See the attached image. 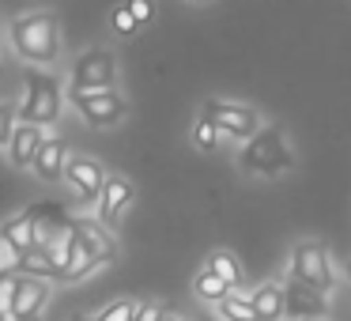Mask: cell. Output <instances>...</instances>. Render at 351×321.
I'll return each instance as SVG.
<instances>
[{
    "instance_id": "1f68e13d",
    "label": "cell",
    "mask_w": 351,
    "mask_h": 321,
    "mask_svg": "<svg viewBox=\"0 0 351 321\" xmlns=\"http://www.w3.org/2000/svg\"><path fill=\"white\" fill-rule=\"evenodd\" d=\"M189 4H208V0H189Z\"/></svg>"
},
{
    "instance_id": "5bb4252c",
    "label": "cell",
    "mask_w": 351,
    "mask_h": 321,
    "mask_svg": "<svg viewBox=\"0 0 351 321\" xmlns=\"http://www.w3.org/2000/svg\"><path fill=\"white\" fill-rule=\"evenodd\" d=\"M49 136V129H42V125H31V121H19L16 132H12L8 147H4V155H8V163L16 170H31L34 155H38L42 140Z\"/></svg>"
},
{
    "instance_id": "8992f818",
    "label": "cell",
    "mask_w": 351,
    "mask_h": 321,
    "mask_svg": "<svg viewBox=\"0 0 351 321\" xmlns=\"http://www.w3.org/2000/svg\"><path fill=\"white\" fill-rule=\"evenodd\" d=\"M64 84L69 91H106V87H121V61L110 46H87L64 69Z\"/></svg>"
},
{
    "instance_id": "83f0119b",
    "label": "cell",
    "mask_w": 351,
    "mask_h": 321,
    "mask_svg": "<svg viewBox=\"0 0 351 321\" xmlns=\"http://www.w3.org/2000/svg\"><path fill=\"white\" fill-rule=\"evenodd\" d=\"M162 321H185V318H182V313H174V310H167V313H162Z\"/></svg>"
},
{
    "instance_id": "484cf974",
    "label": "cell",
    "mask_w": 351,
    "mask_h": 321,
    "mask_svg": "<svg viewBox=\"0 0 351 321\" xmlns=\"http://www.w3.org/2000/svg\"><path fill=\"white\" fill-rule=\"evenodd\" d=\"M162 313H167V310H162L155 298H144V302L136 306V318H132V321H162Z\"/></svg>"
},
{
    "instance_id": "7c38bea8",
    "label": "cell",
    "mask_w": 351,
    "mask_h": 321,
    "mask_svg": "<svg viewBox=\"0 0 351 321\" xmlns=\"http://www.w3.org/2000/svg\"><path fill=\"white\" fill-rule=\"evenodd\" d=\"M69 155H72V147L64 144L61 136H46V140H42V147H38V155H34V163H31V174L38 178L42 185H57V182H64V167H69Z\"/></svg>"
},
{
    "instance_id": "4dcf8cb0",
    "label": "cell",
    "mask_w": 351,
    "mask_h": 321,
    "mask_svg": "<svg viewBox=\"0 0 351 321\" xmlns=\"http://www.w3.org/2000/svg\"><path fill=\"white\" fill-rule=\"evenodd\" d=\"M0 76H4V49H0Z\"/></svg>"
},
{
    "instance_id": "d4e9b609",
    "label": "cell",
    "mask_w": 351,
    "mask_h": 321,
    "mask_svg": "<svg viewBox=\"0 0 351 321\" xmlns=\"http://www.w3.org/2000/svg\"><path fill=\"white\" fill-rule=\"evenodd\" d=\"M125 8L132 12V16H136V23L140 27H147L155 19V0H125Z\"/></svg>"
},
{
    "instance_id": "7402d4cb",
    "label": "cell",
    "mask_w": 351,
    "mask_h": 321,
    "mask_svg": "<svg viewBox=\"0 0 351 321\" xmlns=\"http://www.w3.org/2000/svg\"><path fill=\"white\" fill-rule=\"evenodd\" d=\"M136 306H140L136 298H110V302L95 313V321H132L136 318Z\"/></svg>"
},
{
    "instance_id": "8fae6325",
    "label": "cell",
    "mask_w": 351,
    "mask_h": 321,
    "mask_svg": "<svg viewBox=\"0 0 351 321\" xmlns=\"http://www.w3.org/2000/svg\"><path fill=\"white\" fill-rule=\"evenodd\" d=\"M106 174H110V170L102 167L95 155L72 152V155H69V167H64V185L72 189V197H76L80 204H91V208H95L102 185H106Z\"/></svg>"
},
{
    "instance_id": "6da1fadb",
    "label": "cell",
    "mask_w": 351,
    "mask_h": 321,
    "mask_svg": "<svg viewBox=\"0 0 351 321\" xmlns=\"http://www.w3.org/2000/svg\"><path fill=\"white\" fill-rule=\"evenodd\" d=\"M57 268H61V283H80L87 276H95L99 268L117 261V242L114 230L102 227L99 219H80L69 223L61 238L53 242Z\"/></svg>"
},
{
    "instance_id": "4fadbf2b",
    "label": "cell",
    "mask_w": 351,
    "mask_h": 321,
    "mask_svg": "<svg viewBox=\"0 0 351 321\" xmlns=\"http://www.w3.org/2000/svg\"><path fill=\"white\" fill-rule=\"evenodd\" d=\"M283 298H287V318H321L328 321V295L306 287L298 280L283 276Z\"/></svg>"
},
{
    "instance_id": "f1b7e54d",
    "label": "cell",
    "mask_w": 351,
    "mask_h": 321,
    "mask_svg": "<svg viewBox=\"0 0 351 321\" xmlns=\"http://www.w3.org/2000/svg\"><path fill=\"white\" fill-rule=\"evenodd\" d=\"M283 321H321V318H283Z\"/></svg>"
},
{
    "instance_id": "ffe728a7",
    "label": "cell",
    "mask_w": 351,
    "mask_h": 321,
    "mask_svg": "<svg viewBox=\"0 0 351 321\" xmlns=\"http://www.w3.org/2000/svg\"><path fill=\"white\" fill-rule=\"evenodd\" d=\"M215 313H219L223 321H261V313H257V306H253L250 291H242V287L230 291V295L215 306Z\"/></svg>"
},
{
    "instance_id": "52a82bcc",
    "label": "cell",
    "mask_w": 351,
    "mask_h": 321,
    "mask_svg": "<svg viewBox=\"0 0 351 321\" xmlns=\"http://www.w3.org/2000/svg\"><path fill=\"white\" fill-rule=\"evenodd\" d=\"M53 283L34 280V276H12L0 280V318L4 321H38L42 310L49 306Z\"/></svg>"
},
{
    "instance_id": "f546056e",
    "label": "cell",
    "mask_w": 351,
    "mask_h": 321,
    "mask_svg": "<svg viewBox=\"0 0 351 321\" xmlns=\"http://www.w3.org/2000/svg\"><path fill=\"white\" fill-rule=\"evenodd\" d=\"M343 276H348V280H351V257H348V265H343Z\"/></svg>"
},
{
    "instance_id": "d6986e66",
    "label": "cell",
    "mask_w": 351,
    "mask_h": 321,
    "mask_svg": "<svg viewBox=\"0 0 351 321\" xmlns=\"http://www.w3.org/2000/svg\"><path fill=\"white\" fill-rule=\"evenodd\" d=\"M204 265L212 268L215 276H223V280L230 283V287H242L245 283V268H242V261L234 257L230 250H208V257H204Z\"/></svg>"
},
{
    "instance_id": "3957f363",
    "label": "cell",
    "mask_w": 351,
    "mask_h": 321,
    "mask_svg": "<svg viewBox=\"0 0 351 321\" xmlns=\"http://www.w3.org/2000/svg\"><path fill=\"white\" fill-rule=\"evenodd\" d=\"M234 163H238V170H242L245 178L276 182V178H287L291 170L298 167V155H295V144L287 140V132H283V125L265 121L257 136H250L245 144H238Z\"/></svg>"
},
{
    "instance_id": "e0dca14e",
    "label": "cell",
    "mask_w": 351,
    "mask_h": 321,
    "mask_svg": "<svg viewBox=\"0 0 351 321\" xmlns=\"http://www.w3.org/2000/svg\"><path fill=\"white\" fill-rule=\"evenodd\" d=\"M253 306H257L261 321H283L287 318V298H283V280H261L250 291Z\"/></svg>"
},
{
    "instance_id": "7a4b0ae2",
    "label": "cell",
    "mask_w": 351,
    "mask_h": 321,
    "mask_svg": "<svg viewBox=\"0 0 351 321\" xmlns=\"http://www.w3.org/2000/svg\"><path fill=\"white\" fill-rule=\"evenodd\" d=\"M4 42L27 69H57L64 61V27L53 8H34L8 19Z\"/></svg>"
},
{
    "instance_id": "2e32d148",
    "label": "cell",
    "mask_w": 351,
    "mask_h": 321,
    "mask_svg": "<svg viewBox=\"0 0 351 321\" xmlns=\"http://www.w3.org/2000/svg\"><path fill=\"white\" fill-rule=\"evenodd\" d=\"M19 276H34V280H49V283H61V268H57V253L53 246L38 242L34 250H27L19 257Z\"/></svg>"
},
{
    "instance_id": "ac0fdd59",
    "label": "cell",
    "mask_w": 351,
    "mask_h": 321,
    "mask_svg": "<svg viewBox=\"0 0 351 321\" xmlns=\"http://www.w3.org/2000/svg\"><path fill=\"white\" fill-rule=\"evenodd\" d=\"M230 291H234V287H230V283L223 280V276H215L208 265H200V268H197V276H193V295H197L200 302H208V306H219L223 298L230 295Z\"/></svg>"
},
{
    "instance_id": "9a60e30c",
    "label": "cell",
    "mask_w": 351,
    "mask_h": 321,
    "mask_svg": "<svg viewBox=\"0 0 351 321\" xmlns=\"http://www.w3.org/2000/svg\"><path fill=\"white\" fill-rule=\"evenodd\" d=\"M0 242H8L19 257H23L27 250H34V246H38V219H34V208L16 212V215H8V219L0 223Z\"/></svg>"
},
{
    "instance_id": "9c48e42d",
    "label": "cell",
    "mask_w": 351,
    "mask_h": 321,
    "mask_svg": "<svg viewBox=\"0 0 351 321\" xmlns=\"http://www.w3.org/2000/svg\"><path fill=\"white\" fill-rule=\"evenodd\" d=\"M200 114H204L227 140H234V144H245V140L257 136L261 125H265V117H261L257 106L238 102V99H204L200 102Z\"/></svg>"
},
{
    "instance_id": "4316f807",
    "label": "cell",
    "mask_w": 351,
    "mask_h": 321,
    "mask_svg": "<svg viewBox=\"0 0 351 321\" xmlns=\"http://www.w3.org/2000/svg\"><path fill=\"white\" fill-rule=\"evenodd\" d=\"M197 321H223L219 313H212V310H204V313H197Z\"/></svg>"
},
{
    "instance_id": "603a6c76",
    "label": "cell",
    "mask_w": 351,
    "mask_h": 321,
    "mask_svg": "<svg viewBox=\"0 0 351 321\" xmlns=\"http://www.w3.org/2000/svg\"><path fill=\"white\" fill-rule=\"evenodd\" d=\"M110 31H114L117 38H132V34L140 31V23H136V16H132L125 4H117V8L110 12Z\"/></svg>"
},
{
    "instance_id": "44dd1931",
    "label": "cell",
    "mask_w": 351,
    "mask_h": 321,
    "mask_svg": "<svg viewBox=\"0 0 351 321\" xmlns=\"http://www.w3.org/2000/svg\"><path fill=\"white\" fill-rule=\"evenodd\" d=\"M223 140H227V136H223V132L215 129V125L208 121L204 114L193 117V125H189V144L197 147V152L212 155V152H219V147H223Z\"/></svg>"
},
{
    "instance_id": "5b68a950",
    "label": "cell",
    "mask_w": 351,
    "mask_h": 321,
    "mask_svg": "<svg viewBox=\"0 0 351 321\" xmlns=\"http://www.w3.org/2000/svg\"><path fill=\"white\" fill-rule=\"evenodd\" d=\"M287 280H298L306 287L321 291V295H332L340 287V265H336L332 250L317 238H298L287 253Z\"/></svg>"
},
{
    "instance_id": "277c9868",
    "label": "cell",
    "mask_w": 351,
    "mask_h": 321,
    "mask_svg": "<svg viewBox=\"0 0 351 321\" xmlns=\"http://www.w3.org/2000/svg\"><path fill=\"white\" fill-rule=\"evenodd\" d=\"M64 106H69L64 76H57L53 69H23V76H19V102H16L19 121L53 129L64 117Z\"/></svg>"
},
{
    "instance_id": "ba28073f",
    "label": "cell",
    "mask_w": 351,
    "mask_h": 321,
    "mask_svg": "<svg viewBox=\"0 0 351 321\" xmlns=\"http://www.w3.org/2000/svg\"><path fill=\"white\" fill-rule=\"evenodd\" d=\"M69 106L87 129H117L129 117V99L121 87H106V91H69Z\"/></svg>"
},
{
    "instance_id": "cb8c5ba5",
    "label": "cell",
    "mask_w": 351,
    "mask_h": 321,
    "mask_svg": "<svg viewBox=\"0 0 351 321\" xmlns=\"http://www.w3.org/2000/svg\"><path fill=\"white\" fill-rule=\"evenodd\" d=\"M19 125V114H16V102H0V152L8 147L12 132H16Z\"/></svg>"
},
{
    "instance_id": "30bf717a",
    "label": "cell",
    "mask_w": 351,
    "mask_h": 321,
    "mask_svg": "<svg viewBox=\"0 0 351 321\" xmlns=\"http://www.w3.org/2000/svg\"><path fill=\"white\" fill-rule=\"evenodd\" d=\"M136 204V185L129 182L125 174H117V170H110L106 174V185H102L99 200H95V219L102 223V227L117 230L121 227V219L129 215V208Z\"/></svg>"
}]
</instances>
